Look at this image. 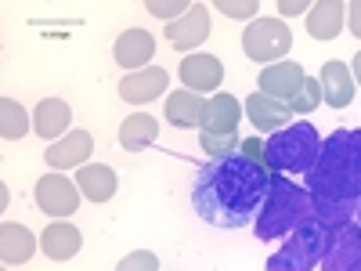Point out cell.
I'll return each instance as SVG.
<instances>
[{"mask_svg":"<svg viewBox=\"0 0 361 271\" xmlns=\"http://www.w3.org/2000/svg\"><path fill=\"white\" fill-rule=\"evenodd\" d=\"M271 188V170L250 156H224L206 163L192 185L195 214L214 228H243L257 221Z\"/></svg>","mask_w":361,"mask_h":271,"instance_id":"obj_1","label":"cell"},{"mask_svg":"<svg viewBox=\"0 0 361 271\" xmlns=\"http://www.w3.org/2000/svg\"><path fill=\"white\" fill-rule=\"evenodd\" d=\"M314 217L329 224H350L361 206V145L354 131H333L322 141L314 167L304 174Z\"/></svg>","mask_w":361,"mask_h":271,"instance_id":"obj_2","label":"cell"},{"mask_svg":"<svg viewBox=\"0 0 361 271\" xmlns=\"http://www.w3.org/2000/svg\"><path fill=\"white\" fill-rule=\"evenodd\" d=\"M311 217H314V206H311L307 188L293 185L286 174H271L267 199H264L260 214H257V239L275 243V239H282V235H293Z\"/></svg>","mask_w":361,"mask_h":271,"instance_id":"obj_3","label":"cell"},{"mask_svg":"<svg viewBox=\"0 0 361 271\" xmlns=\"http://www.w3.org/2000/svg\"><path fill=\"white\" fill-rule=\"evenodd\" d=\"M322 152V138L311 124H289L264 141V167L271 174H307Z\"/></svg>","mask_w":361,"mask_h":271,"instance_id":"obj_4","label":"cell"},{"mask_svg":"<svg viewBox=\"0 0 361 271\" xmlns=\"http://www.w3.org/2000/svg\"><path fill=\"white\" fill-rule=\"evenodd\" d=\"M336 224H329L322 217H311L300 224L286 243L282 250L267 260V271H314L322 267L329 246H333V239H336Z\"/></svg>","mask_w":361,"mask_h":271,"instance_id":"obj_5","label":"cell"},{"mask_svg":"<svg viewBox=\"0 0 361 271\" xmlns=\"http://www.w3.org/2000/svg\"><path fill=\"white\" fill-rule=\"evenodd\" d=\"M289 47H293V33H289V25L279 22V18H257V22H250L246 37H243L246 58L264 62V66H279V58L289 54Z\"/></svg>","mask_w":361,"mask_h":271,"instance_id":"obj_6","label":"cell"},{"mask_svg":"<svg viewBox=\"0 0 361 271\" xmlns=\"http://www.w3.org/2000/svg\"><path fill=\"white\" fill-rule=\"evenodd\" d=\"M80 185H73L69 177L62 174H44L37 181V188H33V199L37 206L44 210V214L58 217V221H66L69 214H76V206H80Z\"/></svg>","mask_w":361,"mask_h":271,"instance_id":"obj_7","label":"cell"},{"mask_svg":"<svg viewBox=\"0 0 361 271\" xmlns=\"http://www.w3.org/2000/svg\"><path fill=\"white\" fill-rule=\"evenodd\" d=\"M304 66H296V62H279V66H267L260 69L257 83H260V95L271 98V102H282L289 105L296 98V90L304 87Z\"/></svg>","mask_w":361,"mask_h":271,"instance_id":"obj_8","label":"cell"},{"mask_svg":"<svg viewBox=\"0 0 361 271\" xmlns=\"http://www.w3.org/2000/svg\"><path fill=\"white\" fill-rule=\"evenodd\" d=\"M206 37H209V8L206 4H192L188 15H180L177 22L166 25V40L180 54H188L192 47H199Z\"/></svg>","mask_w":361,"mask_h":271,"instance_id":"obj_9","label":"cell"},{"mask_svg":"<svg viewBox=\"0 0 361 271\" xmlns=\"http://www.w3.org/2000/svg\"><path fill=\"white\" fill-rule=\"evenodd\" d=\"M180 80H185L188 90L195 95H209V90H217L221 80H224V66L217 54H185V62H180Z\"/></svg>","mask_w":361,"mask_h":271,"instance_id":"obj_10","label":"cell"},{"mask_svg":"<svg viewBox=\"0 0 361 271\" xmlns=\"http://www.w3.org/2000/svg\"><path fill=\"white\" fill-rule=\"evenodd\" d=\"M322 271H361V228L350 221L336 231L333 246H329Z\"/></svg>","mask_w":361,"mask_h":271,"instance_id":"obj_11","label":"cell"},{"mask_svg":"<svg viewBox=\"0 0 361 271\" xmlns=\"http://www.w3.org/2000/svg\"><path fill=\"white\" fill-rule=\"evenodd\" d=\"M170 76L163 66H148L141 73H130L123 83H119V98L123 102H134V105H145V102H156L163 90H166Z\"/></svg>","mask_w":361,"mask_h":271,"instance_id":"obj_12","label":"cell"},{"mask_svg":"<svg viewBox=\"0 0 361 271\" xmlns=\"http://www.w3.org/2000/svg\"><path fill=\"white\" fill-rule=\"evenodd\" d=\"M69 124H73V112H69V102L66 98H40L37 112H33V131L44 138V141H58L69 134Z\"/></svg>","mask_w":361,"mask_h":271,"instance_id":"obj_13","label":"cell"},{"mask_svg":"<svg viewBox=\"0 0 361 271\" xmlns=\"http://www.w3.org/2000/svg\"><path fill=\"white\" fill-rule=\"evenodd\" d=\"M94 152V138L87 131H69L66 138H58L47 148V163L54 170H69V167H87V156Z\"/></svg>","mask_w":361,"mask_h":271,"instance_id":"obj_14","label":"cell"},{"mask_svg":"<svg viewBox=\"0 0 361 271\" xmlns=\"http://www.w3.org/2000/svg\"><path fill=\"white\" fill-rule=\"evenodd\" d=\"M112 54H116V62L123 66V69L141 73V66L152 62V54H156V40H152V33H148V29H127V33L116 40Z\"/></svg>","mask_w":361,"mask_h":271,"instance_id":"obj_15","label":"cell"},{"mask_svg":"<svg viewBox=\"0 0 361 271\" xmlns=\"http://www.w3.org/2000/svg\"><path fill=\"white\" fill-rule=\"evenodd\" d=\"M318 83H322V98L333 109H347L354 102V73H350V66L336 62V58L322 66Z\"/></svg>","mask_w":361,"mask_h":271,"instance_id":"obj_16","label":"cell"},{"mask_svg":"<svg viewBox=\"0 0 361 271\" xmlns=\"http://www.w3.org/2000/svg\"><path fill=\"white\" fill-rule=\"evenodd\" d=\"M40 246H44V257H51V260H73L80 253V246H83V235L69 221H54V224L44 228Z\"/></svg>","mask_w":361,"mask_h":271,"instance_id":"obj_17","label":"cell"},{"mask_svg":"<svg viewBox=\"0 0 361 271\" xmlns=\"http://www.w3.org/2000/svg\"><path fill=\"white\" fill-rule=\"evenodd\" d=\"M246 116H250V124L257 131H267V134H275V131L293 124V109L282 105V102H271L264 95H250L246 98Z\"/></svg>","mask_w":361,"mask_h":271,"instance_id":"obj_18","label":"cell"},{"mask_svg":"<svg viewBox=\"0 0 361 271\" xmlns=\"http://www.w3.org/2000/svg\"><path fill=\"white\" fill-rule=\"evenodd\" d=\"M76 185H80V192H83L90 203H105V199L116 195L119 177H116V170L105 167V163H87V167L76 170Z\"/></svg>","mask_w":361,"mask_h":271,"instance_id":"obj_19","label":"cell"},{"mask_svg":"<svg viewBox=\"0 0 361 271\" xmlns=\"http://www.w3.org/2000/svg\"><path fill=\"white\" fill-rule=\"evenodd\" d=\"M343 15H347V4H340V0H318L307 11V33L314 40H336L343 29Z\"/></svg>","mask_w":361,"mask_h":271,"instance_id":"obj_20","label":"cell"},{"mask_svg":"<svg viewBox=\"0 0 361 271\" xmlns=\"http://www.w3.org/2000/svg\"><path fill=\"white\" fill-rule=\"evenodd\" d=\"M238 119H243V102L235 95H221L217 98H206V109H202V131H238Z\"/></svg>","mask_w":361,"mask_h":271,"instance_id":"obj_21","label":"cell"},{"mask_svg":"<svg viewBox=\"0 0 361 271\" xmlns=\"http://www.w3.org/2000/svg\"><path fill=\"white\" fill-rule=\"evenodd\" d=\"M202 109H206V98H199L195 90H188V87L166 95V119L173 127H180V131L199 127L202 124Z\"/></svg>","mask_w":361,"mask_h":271,"instance_id":"obj_22","label":"cell"},{"mask_svg":"<svg viewBox=\"0 0 361 271\" xmlns=\"http://www.w3.org/2000/svg\"><path fill=\"white\" fill-rule=\"evenodd\" d=\"M37 235L29 231L25 224H4L0 228V257H4V264L11 267V264H25L29 257L37 253Z\"/></svg>","mask_w":361,"mask_h":271,"instance_id":"obj_23","label":"cell"},{"mask_svg":"<svg viewBox=\"0 0 361 271\" xmlns=\"http://www.w3.org/2000/svg\"><path fill=\"white\" fill-rule=\"evenodd\" d=\"M159 138V124L148 112H137V116H127L123 127H119V145L127 148V152H145V148H152Z\"/></svg>","mask_w":361,"mask_h":271,"instance_id":"obj_24","label":"cell"},{"mask_svg":"<svg viewBox=\"0 0 361 271\" xmlns=\"http://www.w3.org/2000/svg\"><path fill=\"white\" fill-rule=\"evenodd\" d=\"M29 127V116H25V109L15 102V98H0V134H4L8 141H18Z\"/></svg>","mask_w":361,"mask_h":271,"instance_id":"obj_25","label":"cell"},{"mask_svg":"<svg viewBox=\"0 0 361 271\" xmlns=\"http://www.w3.org/2000/svg\"><path fill=\"white\" fill-rule=\"evenodd\" d=\"M199 145L206 156L224 159V156H235V148H243V138H238V131H202Z\"/></svg>","mask_w":361,"mask_h":271,"instance_id":"obj_26","label":"cell"},{"mask_svg":"<svg viewBox=\"0 0 361 271\" xmlns=\"http://www.w3.org/2000/svg\"><path fill=\"white\" fill-rule=\"evenodd\" d=\"M322 102H325V98H322V83L307 76V80H304V87L296 90V98L289 102V109H293V112H300V116H307V112H314Z\"/></svg>","mask_w":361,"mask_h":271,"instance_id":"obj_27","label":"cell"},{"mask_svg":"<svg viewBox=\"0 0 361 271\" xmlns=\"http://www.w3.org/2000/svg\"><path fill=\"white\" fill-rule=\"evenodd\" d=\"M116 271H159V257L152 250H134L130 257L116 264Z\"/></svg>","mask_w":361,"mask_h":271,"instance_id":"obj_28","label":"cell"},{"mask_svg":"<svg viewBox=\"0 0 361 271\" xmlns=\"http://www.w3.org/2000/svg\"><path fill=\"white\" fill-rule=\"evenodd\" d=\"M145 11L148 15H156V18H170V22H177V11H192V4L188 0H173V4H166V0H148L145 4Z\"/></svg>","mask_w":361,"mask_h":271,"instance_id":"obj_29","label":"cell"},{"mask_svg":"<svg viewBox=\"0 0 361 271\" xmlns=\"http://www.w3.org/2000/svg\"><path fill=\"white\" fill-rule=\"evenodd\" d=\"M217 11H224L228 18H253L260 4L257 0H217Z\"/></svg>","mask_w":361,"mask_h":271,"instance_id":"obj_30","label":"cell"},{"mask_svg":"<svg viewBox=\"0 0 361 271\" xmlns=\"http://www.w3.org/2000/svg\"><path fill=\"white\" fill-rule=\"evenodd\" d=\"M347 15H350V33L361 40V0H354V4L347 8Z\"/></svg>","mask_w":361,"mask_h":271,"instance_id":"obj_31","label":"cell"},{"mask_svg":"<svg viewBox=\"0 0 361 271\" xmlns=\"http://www.w3.org/2000/svg\"><path fill=\"white\" fill-rule=\"evenodd\" d=\"M243 156H250V159L264 163V141H243Z\"/></svg>","mask_w":361,"mask_h":271,"instance_id":"obj_32","label":"cell"},{"mask_svg":"<svg viewBox=\"0 0 361 271\" xmlns=\"http://www.w3.org/2000/svg\"><path fill=\"white\" fill-rule=\"evenodd\" d=\"M279 11L293 18V15H304V11H311V8H307V4H300V0H282V4H279Z\"/></svg>","mask_w":361,"mask_h":271,"instance_id":"obj_33","label":"cell"},{"mask_svg":"<svg viewBox=\"0 0 361 271\" xmlns=\"http://www.w3.org/2000/svg\"><path fill=\"white\" fill-rule=\"evenodd\" d=\"M350 69H354V80H357V83H361V51H357V54H354V66H350Z\"/></svg>","mask_w":361,"mask_h":271,"instance_id":"obj_34","label":"cell"},{"mask_svg":"<svg viewBox=\"0 0 361 271\" xmlns=\"http://www.w3.org/2000/svg\"><path fill=\"white\" fill-rule=\"evenodd\" d=\"M354 134H357V145H361V131H354Z\"/></svg>","mask_w":361,"mask_h":271,"instance_id":"obj_35","label":"cell"},{"mask_svg":"<svg viewBox=\"0 0 361 271\" xmlns=\"http://www.w3.org/2000/svg\"><path fill=\"white\" fill-rule=\"evenodd\" d=\"M357 221H361V206H357Z\"/></svg>","mask_w":361,"mask_h":271,"instance_id":"obj_36","label":"cell"}]
</instances>
